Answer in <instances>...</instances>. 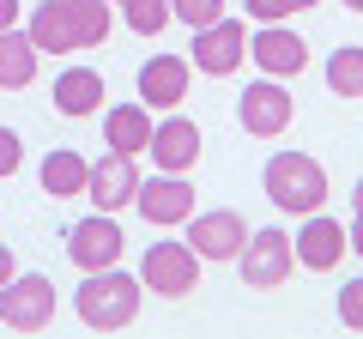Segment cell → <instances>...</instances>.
Masks as SVG:
<instances>
[{"label":"cell","mask_w":363,"mask_h":339,"mask_svg":"<svg viewBox=\"0 0 363 339\" xmlns=\"http://www.w3.org/2000/svg\"><path fill=\"white\" fill-rule=\"evenodd\" d=\"M104 145L109 152H133L140 157L145 145H152V109L145 104H116L104 116Z\"/></svg>","instance_id":"18"},{"label":"cell","mask_w":363,"mask_h":339,"mask_svg":"<svg viewBox=\"0 0 363 339\" xmlns=\"http://www.w3.org/2000/svg\"><path fill=\"white\" fill-rule=\"evenodd\" d=\"M345 248H351V255H363V212H357V224L345 230Z\"/></svg>","instance_id":"28"},{"label":"cell","mask_w":363,"mask_h":339,"mask_svg":"<svg viewBox=\"0 0 363 339\" xmlns=\"http://www.w3.org/2000/svg\"><path fill=\"white\" fill-rule=\"evenodd\" d=\"M18 164H25V145L13 128H0V176H18Z\"/></svg>","instance_id":"27"},{"label":"cell","mask_w":363,"mask_h":339,"mask_svg":"<svg viewBox=\"0 0 363 339\" xmlns=\"http://www.w3.org/2000/svg\"><path fill=\"white\" fill-rule=\"evenodd\" d=\"M6 279H13V248L0 243V285H6Z\"/></svg>","instance_id":"30"},{"label":"cell","mask_w":363,"mask_h":339,"mask_svg":"<svg viewBox=\"0 0 363 339\" xmlns=\"http://www.w3.org/2000/svg\"><path fill=\"white\" fill-rule=\"evenodd\" d=\"M351 206H357V212H363V176H357V188H351Z\"/></svg>","instance_id":"31"},{"label":"cell","mask_w":363,"mask_h":339,"mask_svg":"<svg viewBox=\"0 0 363 339\" xmlns=\"http://www.w3.org/2000/svg\"><path fill=\"white\" fill-rule=\"evenodd\" d=\"M18 25V0H0V30H13Z\"/></svg>","instance_id":"29"},{"label":"cell","mask_w":363,"mask_h":339,"mask_svg":"<svg viewBox=\"0 0 363 339\" xmlns=\"http://www.w3.org/2000/svg\"><path fill=\"white\" fill-rule=\"evenodd\" d=\"M145 152L157 157V170H169V176H188V170L200 164V128L188 116H169L152 128V145Z\"/></svg>","instance_id":"15"},{"label":"cell","mask_w":363,"mask_h":339,"mask_svg":"<svg viewBox=\"0 0 363 339\" xmlns=\"http://www.w3.org/2000/svg\"><path fill=\"white\" fill-rule=\"evenodd\" d=\"M121 224L116 212H91V218H79L73 230H67V261L85 267V273H97V267H116L121 261Z\"/></svg>","instance_id":"10"},{"label":"cell","mask_w":363,"mask_h":339,"mask_svg":"<svg viewBox=\"0 0 363 339\" xmlns=\"http://www.w3.org/2000/svg\"><path fill=\"white\" fill-rule=\"evenodd\" d=\"M30 43L43 55H73V25H67V0H43L37 13H30Z\"/></svg>","instance_id":"20"},{"label":"cell","mask_w":363,"mask_h":339,"mask_svg":"<svg viewBox=\"0 0 363 339\" xmlns=\"http://www.w3.org/2000/svg\"><path fill=\"white\" fill-rule=\"evenodd\" d=\"M345 6H351V13H363V0H345Z\"/></svg>","instance_id":"32"},{"label":"cell","mask_w":363,"mask_h":339,"mask_svg":"<svg viewBox=\"0 0 363 339\" xmlns=\"http://www.w3.org/2000/svg\"><path fill=\"white\" fill-rule=\"evenodd\" d=\"M291 248H297V261L309 267V273H333V267L345 261V224L321 218V212H303V230L291 236Z\"/></svg>","instance_id":"12"},{"label":"cell","mask_w":363,"mask_h":339,"mask_svg":"<svg viewBox=\"0 0 363 339\" xmlns=\"http://www.w3.org/2000/svg\"><path fill=\"white\" fill-rule=\"evenodd\" d=\"M291 116H297V104H291L285 79H255L242 97H236V121H242L255 140H272V133H285Z\"/></svg>","instance_id":"8"},{"label":"cell","mask_w":363,"mask_h":339,"mask_svg":"<svg viewBox=\"0 0 363 339\" xmlns=\"http://www.w3.org/2000/svg\"><path fill=\"white\" fill-rule=\"evenodd\" d=\"M188 61H194L206 79L236 73V67L248 61V25H242V18H212V25H200V30H194V55H188Z\"/></svg>","instance_id":"7"},{"label":"cell","mask_w":363,"mask_h":339,"mask_svg":"<svg viewBox=\"0 0 363 339\" xmlns=\"http://www.w3.org/2000/svg\"><path fill=\"white\" fill-rule=\"evenodd\" d=\"M242 6H248L255 25H285V18L297 13V0H242Z\"/></svg>","instance_id":"25"},{"label":"cell","mask_w":363,"mask_h":339,"mask_svg":"<svg viewBox=\"0 0 363 339\" xmlns=\"http://www.w3.org/2000/svg\"><path fill=\"white\" fill-rule=\"evenodd\" d=\"M133 206L145 212V224H157V230H169V224H188L200 206V194L188 188V176H169V170H157L152 182L140 176V194H133Z\"/></svg>","instance_id":"9"},{"label":"cell","mask_w":363,"mask_h":339,"mask_svg":"<svg viewBox=\"0 0 363 339\" xmlns=\"http://www.w3.org/2000/svg\"><path fill=\"white\" fill-rule=\"evenodd\" d=\"M121 18L133 37H157L169 25V0H121Z\"/></svg>","instance_id":"23"},{"label":"cell","mask_w":363,"mask_h":339,"mask_svg":"<svg viewBox=\"0 0 363 339\" xmlns=\"http://www.w3.org/2000/svg\"><path fill=\"white\" fill-rule=\"evenodd\" d=\"M140 285L157 297H188L200 285V255L188 243H152L140 261Z\"/></svg>","instance_id":"6"},{"label":"cell","mask_w":363,"mask_h":339,"mask_svg":"<svg viewBox=\"0 0 363 339\" xmlns=\"http://www.w3.org/2000/svg\"><path fill=\"white\" fill-rule=\"evenodd\" d=\"M303 6H315V0H297V13H303Z\"/></svg>","instance_id":"33"},{"label":"cell","mask_w":363,"mask_h":339,"mask_svg":"<svg viewBox=\"0 0 363 339\" xmlns=\"http://www.w3.org/2000/svg\"><path fill=\"white\" fill-rule=\"evenodd\" d=\"M236 267H242V285L248 291H279L291 279V267H297V248H291L285 230H255L242 243V255H236Z\"/></svg>","instance_id":"3"},{"label":"cell","mask_w":363,"mask_h":339,"mask_svg":"<svg viewBox=\"0 0 363 339\" xmlns=\"http://www.w3.org/2000/svg\"><path fill=\"white\" fill-rule=\"evenodd\" d=\"M140 297H145V285L133 273H121V267H97V273H85V285L73 291V309H79L85 327L116 333V327H128L133 315H140Z\"/></svg>","instance_id":"1"},{"label":"cell","mask_w":363,"mask_h":339,"mask_svg":"<svg viewBox=\"0 0 363 339\" xmlns=\"http://www.w3.org/2000/svg\"><path fill=\"white\" fill-rule=\"evenodd\" d=\"M169 18H182V25H212V18H224V0H169Z\"/></svg>","instance_id":"24"},{"label":"cell","mask_w":363,"mask_h":339,"mask_svg":"<svg viewBox=\"0 0 363 339\" xmlns=\"http://www.w3.org/2000/svg\"><path fill=\"white\" fill-rule=\"evenodd\" d=\"M67 25H73V49H97L109 37V0H67Z\"/></svg>","instance_id":"21"},{"label":"cell","mask_w":363,"mask_h":339,"mask_svg":"<svg viewBox=\"0 0 363 339\" xmlns=\"http://www.w3.org/2000/svg\"><path fill=\"white\" fill-rule=\"evenodd\" d=\"M37 61L43 49L30 43V30H0V91H25L30 79H37Z\"/></svg>","instance_id":"17"},{"label":"cell","mask_w":363,"mask_h":339,"mask_svg":"<svg viewBox=\"0 0 363 339\" xmlns=\"http://www.w3.org/2000/svg\"><path fill=\"white\" fill-rule=\"evenodd\" d=\"M327 91L333 97H363V49L357 43L333 49V61H327Z\"/></svg>","instance_id":"22"},{"label":"cell","mask_w":363,"mask_h":339,"mask_svg":"<svg viewBox=\"0 0 363 339\" xmlns=\"http://www.w3.org/2000/svg\"><path fill=\"white\" fill-rule=\"evenodd\" d=\"M188 73H194V61H182V55H152V61L140 67V104L145 109H176L182 97H188Z\"/></svg>","instance_id":"14"},{"label":"cell","mask_w":363,"mask_h":339,"mask_svg":"<svg viewBox=\"0 0 363 339\" xmlns=\"http://www.w3.org/2000/svg\"><path fill=\"white\" fill-rule=\"evenodd\" d=\"M339 321H345V327H357V333H363V279L339 285Z\"/></svg>","instance_id":"26"},{"label":"cell","mask_w":363,"mask_h":339,"mask_svg":"<svg viewBox=\"0 0 363 339\" xmlns=\"http://www.w3.org/2000/svg\"><path fill=\"white\" fill-rule=\"evenodd\" d=\"M109 6H121V0H109Z\"/></svg>","instance_id":"34"},{"label":"cell","mask_w":363,"mask_h":339,"mask_svg":"<svg viewBox=\"0 0 363 339\" xmlns=\"http://www.w3.org/2000/svg\"><path fill=\"white\" fill-rule=\"evenodd\" d=\"M133 194H140V164H133V152H109L104 164H91L85 176V200L97 212H121L133 206Z\"/></svg>","instance_id":"11"},{"label":"cell","mask_w":363,"mask_h":339,"mask_svg":"<svg viewBox=\"0 0 363 339\" xmlns=\"http://www.w3.org/2000/svg\"><path fill=\"white\" fill-rule=\"evenodd\" d=\"M260 182H267V200H272L279 212H291V218L327 206V170L315 164L309 152H272Z\"/></svg>","instance_id":"2"},{"label":"cell","mask_w":363,"mask_h":339,"mask_svg":"<svg viewBox=\"0 0 363 339\" xmlns=\"http://www.w3.org/2000/svg\"><path fill=\"white\" fill-rule=\"evenodd\" d=\"M0 321L13 333H43L55 321V285L43 273H13L0 285Z\"/></svg>","instance_id":"4"},{"label":"cell","mask_w":363,"mask_h":339,"mask_svg":"<svg viewBox=\"0 0 363 339\" xmlns=\"http://www.w3.org/2000/svg\"><path fill=\"white\" fill-rule=\"evenodd\" d=\"M55 109L61 116H97L104 109V73L97 67H67L61 79H55Z\"/></svg>","instance_id":"16"},{"label":"cell","mask_w":363,"mask_h":339,"mask_svg":"<svg viewBox=\"0 0 363 339\" xmlns=\"http://www.w3.org/2000/svg\"><path fill=\"white\" fill-rule=\"evenodd\" d=\"M248 55H255V67H260L267 79H291V73H303V67H309L303 37H297V30H285V25H260L255 43H248Z\"/></svg>","instance_id":"13"},{"label":"cell","mask_w":363,"mask_h":339,"mask_svg":"<svg viewBox=\"0 0 363 339\" xmlns=\"http://www.w3.org/2000/svg\"><path fill=\"white\" fill-rule=\"evenodd\" d=\"M182 243L200 255V267H218V261H236V255H242L248 224H242V212H230V206H218V212H200V206H194V218H188V236H182Z\"/></svg>","instance_id":"5"},{"label":"cell","mask_w":363,"mask_h":339,"mask_svg":"<svg viewBox=\"0 0 363 339\" xmlns=\"http://www.w3.org/2000/svg\"><path fill=\"white\" fill-rule=\"evenodd\" d=\"M43 194H55V200H79L85 194V176H91V164L79 152H67V145H55L49 157H43Z\"/></svg>","instance_id":"19"}]
</instances>
